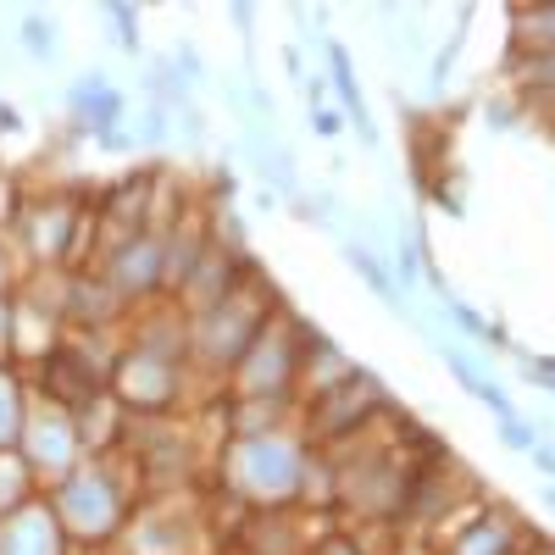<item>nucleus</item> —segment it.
Returning <instances> with one entry per match:
<instances>
[{
  "mask_svg": "<svg viewBox=\"0 0 555 555\" xmlns=\"http://www.w3.org/2000/svg\"><path fill=\"white\" fill-rule=\"evenodd\" d=\"M106 17L117 23L122 51H139V12H133V7H106Z\"/></svg>",
  "mask_w": 555,
  "mask_h": 555,
  "instance_id": "10",
  "label": "nucleus"
},
{
  "mask_svg": "<svg viewBox=\"0 0 555 555\" xmlns=\"http://www.w3.org/2000/svg\"><path fill=\"white\" fill-rule=\"evenodd\" d=\"M172 67H178V83H183V89L201 83V56L190 51V44H178V51H172Z\"/></svg>",
  "mask_w": 555,
  "mask_h": 555,
  "instance_id": "13",
  "label": "nucleus"
},
{
  "mask_svg": "<svg viewBox=\"0 0 555 555\" xmlns=\"http://www.w3.org/2000/svg\"><path fill=\"white\" fill-rule=\"evenodd\" d=\"M533 461H539L544 478H555V450H550V444H533Z\"/></svg>",
  "mask_w": 555,
  "mask_h": 555,
  "instance_id": "16",
  "label": "nucleus"
},
{
  "mask_svg": "<svg viewBox=\"0 0 555 555\" xmlns=\"http://www.w3.org/2000/svg\"><path fill=\"white\" fill-rule=\"evenodd\" d=\"M106 284L117 289V300H139L167 284V240L162 234H133L117 240L106 256Z\"/></svg>",
  "mask_w": 555,
  "mask_h": 555,
  "instance_id": "1",
  "label": "nucleus"
},
{
  "mask_svg": "<svg viewBox=\"0 0 555 555\" xmlns=\"http://www.w3.org/2000/svg\"><path fill=\"white\" fill-rule=\"evenodd\" d=\"M345 261H350V272H356V278H366V284L378 289V300H389V306L400 311V300H395V278H389V272L378 267V256H373V250L350 240V245H345Z\"/></svg>",
  "mask_w": 555,
  "mask_h": 555,
  "instance_id": "6",
  "label": "nucleus"
},
{
  "mask_svg": "<svg viewBox=\"0 0 555 555\" xmlns=\"http://www.w3.org/2000/svg\"><path fill=\"white\" fill-rule=\"evenodd\" d=\"M339 128H345V117H339V112H328V106H317V112H311V133H322V139H334Z\"/></svg>",
  "mask_w": 555,
  "mask_h": 555,
  "instance_id": "15",
  "label": "nucleus"
},
{
  "mask_svg": "<svg viewBox=\"0 0 555 555\" xmlns=\"http://www.w3.org/2000/svg\"><path fill=\"white\" fill-rule=\"evenodd\" d=\"M67 106H73V122H78L83 133H95V139L122 122V95H117L101 73H83V78L67 89Z\"/></svg>",
  "mask_w": 555,
  "mask_h": 555,
  "instance_id": "2",
  "label": "nucleus"
},
{
  "mask_svg": "<svg viewBox=\"0 0 555 555\" xmlns=\"http://www.w3.org/2000/svg\"><path fill=\"white\" fill-rule=\"evenodd\" d=\"M250 17H256L250 7H228V23H234V28H245V39H250Z\"/></svg>",
  "mask_w": 555,
  "mask_h": 555,
  "instance_id": "18",
  "label": "nucleus"
},
{
  "mask_svg": "<svg viewBox=\"0 0 555 555\" xmlns=\"http://www.w3.org/2000/svg\"><path fill=\"white\" fill-rule=\"evenodd\" d=\"M517 34L528 39L533 56H555V7H528V12H517Z\"/></svg>",
  "mask_w": 555,
  "mask_h": 555,
  "instance_id": "5",
  "label": "nucleus"
},
{
  "mask_svg": "<svg viewBox=\"0 0 555 555\" xmlns=\"http://www.w3.org/2000/svg\"><path fill=\"white\" fill-rule=\"evenodd\" d=\"M395 272H400V284H416V278H423V256H416L411 234H400V250H395Z\"/></svg>",
  "mask_w": 555,
  "mask_h": 555,
  "instance_id": "11",
  "label": "nucleus"
},
{
  "mask_svg": "<svg viewBox=\"0 0 555 555\" xmlns=\"http://www.w3.org/2000/svg\"><path fill=\"white\" fill-rule=\"evenodd\" d=\"M44 384H51V395L62 405H83V400L101 395V373H95V366H83L73 345H56L51 350V361H44Z\"/></svg>",
  "mask_w": 555,
  "mask_h": 555,
  "instance_id": "3",
  "label": "nucleus"
},
{
  "mask_svg": "<svg viewBox=\"0 0 555 555\" xmlns=\"http://www.w3.org/2000/svg\"><path fill=\"white\" fill-rule=\"evenodd\" d=\"M23 128V112L17 106H0V133H17Z\"/></svg>",
  "mask_w": 555,
  "mask_h": 555,
  "instance_id": "17",
  "label": "nucleus"
},
{
  "mask_svg": "<svg viewBox=\"0 0 555 555\" xmlns=\"http://www.w3.org/2000/svg\"><path fill=\"white\" fill-rule=\"evenodd\" d=\"M167 133H172V128H167V112H162V106H151V112H145V122H139V139H145V145H162Z\"/></svg>",
  "mask_w": 555,
  "mask_h": 555,
  "instance_id": "14",
  "label": "nucleus"
},
{
  "mask_svg": "<svg viewBox=\"0 0 555 555\" xmlns=\"http://www.w3.org/2000/svg\"><path fill=\"white\" fill-rule=\"evenodd\" d=\"M23 428V405H17V378L0 373V450H7Z\"/></svg>",
  "mask_w": 555,
  "mask_h": 555,
  "instance_id": "9",
  "label": "nucleus"
},
{
  "mask_svg": "<svg viewBox=\"0 0 555 555\" xmlns=\"http://www.w3.org/2000/svg\"><path fill=\"white\" fill-rule=\"evenodd\" d=\"M517 89H522L528 101L555 95V56H528V62H517Z\"/></svg>",
  "mask_w": 555,
  "mask_h": 555,
  "instance_id": "7",
  "label": "nucleus"
},
{
  "mask_svg": "<svg viewBox=\"0 0 555 555\" xmlns=\"http://www.w3.org/2000/svg\"><path fill=\"white\" fill-rule=\"evenodd\" d=\"M328 67H334V78H328V83L339 89L350 128L366 139V145H378V128H373V117H366V101H361V83H356V67H350V51H345V44H328Z\"/></svg>",
  "mask_w": 555,
  "mask_h": 555,
  "instance_id": "4",
  "label": "nucleus"
},
{
  "mask_svg": "<svg viewBox=\"0 0 555 555\" xmlns=\"http://www.w3.org/2000/svg\"><path fill=\"white\" fill-rule=\"evenodd\" d=\"M544 505H550V512H555V489H544Z\"/></svg>",
  "mask_w": 555,
  "mask_h": 555,
  "instance_id": "20",
  "label": "nucleus"
},
{
  "mask_svg": "<svg viewBox=\"0 0 555 555\" xmlns=\"http://www.w3.org/2000/svg\"><path fill=\"white\" fill-rule=\"evenodd\" d=\"M7 278H12V256H7V250H0V284H7Z\"/></svg>",
  "mask_w": 555,
  "mask_h": 555,
  "instance_id": "19",
  "label": "nucleus"
},
{
  "mask_svg": "<svg viewBox=\"0 0 555 555\" xmlns=\"http://www.w3.org/2000/svg\"><path fill=\"white\" fill-rule=\"evenodd\" d=\"M500 439L512 444V450H522V455H533V444H539V439H533V428L522 423V416H505V423H500Z\"/></svg>",
  "mask_w": 555,
  "mask_h": 555,
  "instance_id": "12",
  "label": "nucleus"
},
{
  "mask_svg": "<svg viewBox=\"0 0 555 555\" xmlns=\"http://www.w3.org/2000/svg\"><path fill=\"white\" fill-rule=\"evenodd\" d=\"M17 39H23V51H28L34 62H51V56H56V28H51V17H39V12L23 17V34H17Z\"/></svg>",
  "mask_w": 555,
  "mask_h": 555,
  "instance_id": "8",
  "label": "nucleus"
}]
</instances>
